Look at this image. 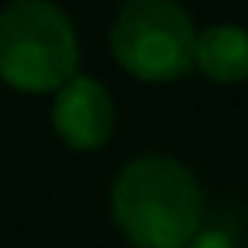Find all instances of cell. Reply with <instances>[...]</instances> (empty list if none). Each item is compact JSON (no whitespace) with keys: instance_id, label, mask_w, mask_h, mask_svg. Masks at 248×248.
Returning a JSON list of instances; mask_svg holds the SVG:
<instances>
[{"instance_id":"5b68a950","label":"cell","mask_w":248,"mask_h":248,"mask_svg":"<svg viewBox=\"0 0 248 248\" xmlns=\"http://www.w3.org/2000/svg\"><path fill=\"white\" fill-rule=\"evenodd\" d=\"M204 78L217 85H238L248 78V31L238 24H211L197 31V58Z\"/></svg>"},{"instance_id":"3957f363","label":"cell","mask_w":248,"mask_h":248,"mask_svg":"<svg viewBox=\"0 0 248 248\" xmlns=\"http://www.w3.org/2000/svg\"><path fill=\"white\" fill-rule=\"evenodd\" d=\"M112 58L140 82H177L194 68L197 28L177 0H126L109 31Z\"/></svg>"},{"instance_id":"6da1fadb","label":"cell","mask_w":248,"mask_h":248,"mask_svg":"<svg viewBox=\"0 0 248 248\" xmlns=\"http://www.w3.org/2000/svg\"><path fill=\"white\" fill-rule=\"evenodd\" d=\"M109 207L116 228L136 248H184L201 231L204 194L180 160L150 153L116 173Z\"/></svg>"},{"instance_id":"7a4b0ae2","label":"cell","mask_w":248,"mask_h":248,"mask_svg":"<svg viewBox=\"0 0 248 248\" xmlns=\"http://www.w3.org/2000/svg\"><path fill=\"white\" fill-rule=\"evenodd\" d=\"M78 75V34L51 0H11L0 11V82L17 92H58Z\"/></svg>"},{"instance_id":"277c9868","label":"cell","mask_w":248,"mask_h":248,"mask_svg":"<svg viewBox=\"0 0 248 248\" xmlns=\"http://www.w3.org/2000/svg\"><path fill=\"white\" fill-rule=\"evenodd\" d=\"M51 126L68 150L92 153L112 140L116 129V106L102 82L89 75L68 78L51 102Z\"/></svg>"},{"instance_id":"8992f818","label":"cell","mask_w":248,"mask_h":248,"mask_svg":"<svg viewBox=\"0 0 248 248\" xmlns=\"http://www.w3.org/2000/svg\"><path fill=\"white\" fill-rule=\"evenodd\" d=\"M184 248H234V238L224 228H201Z\"/></svg>"}]
</instances>
